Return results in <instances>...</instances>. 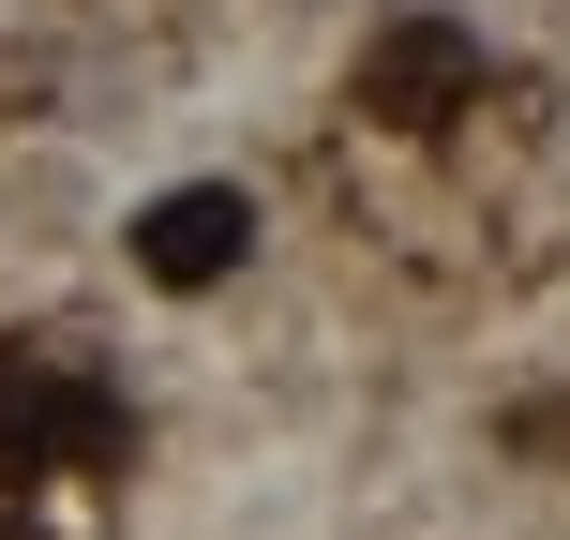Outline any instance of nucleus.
Segmentation results:
<instances>
[{"label":"nucleus","mask_w":570,"mask_h":540,"mask_svg":"<svg viewBox=\"0 0 570 540\" xmlns=\"http://www.w3.org/2000/svg\"><path fill=\"white\" fill-rule=\"evenodd\" d=\"M481 106V30L465 16H391L361 46V120H391V136H451V120Z\"/></svg>","instance_id":"nucleus-1"},{"label":"nucleus","mask_w":570,"mask_h":540,"mask_svg":"<svg viewBox=\"0 0 570 540\" xmlns=\"http://www.w3.org/2000/svg\"><path fill=\"white\" fill-rule=\"evenodd\" d=\"M240 256H256V196H240V180H180V196L136 210V271L180 285V301H196V285H226Z\"/></svg>","instance_id":"nucleus-2"},{"label":"nucleus","mask_w":570,"mask_h":540,"mask_svg":"<svg viewBox=\"0 0 570 540\" xmlns=\"http://www.w3.org/2000/svg\"><path fill=\"white\" fill-rule=\"evenodd\" d=\"M46 451H120V405L106 391H60L30 345H0V481H30Z\"/></svg>","instance_id":"nucleus-3"}]
</instances>
